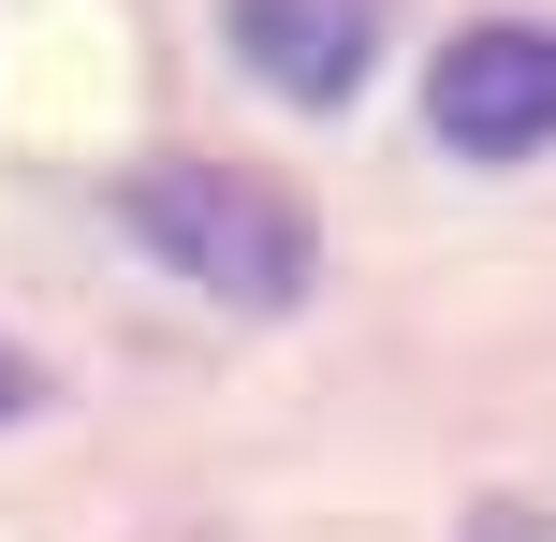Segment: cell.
Listing matches in <instances>:
<instances>
[{
  "label": "cell",
  "instance_id": "6da1fadb",
  "mask_svg": "<svg viewBox=\"0 0 556 542\" xmlns=\"http://www.w3.org/2000/svg\"><path fill=\"white\" fill-rule=\"evenodd\" d=\"M117 205H132V235L176 279H205L220 308H293L307 293V205L264 191V176H235V162H147Z\"/></svg>",
  "mask_w": 556,
  "mask_h": 542
},
{
  "label": "cell",
  "instance_id": "7a4b0ae2",
  "mask_svg": "<svg viewBox=\"0 0 556 542\" xmlns=\"http://www.w3.org/2000/svg\"><path fill=\"white\" fill-rule=\"evenodd\" d=\"M425 117H440L454 147H556V29H454L440 74H425Z\"/></svg>",
  "mask_w": 556,
  "mask_h": 542
},
{
  "label": "cell",
  "instance_id": "3957f363",
  "mask_svg": "<svg viewBox=\"0 0 556 542\" xmlns=\"http://www.w3.org/2000/svg\"><path fill=\"white\" fill-rule=\"evenodd\" d=\"M235 45H250V74L293 88V103H352L366 45H381V0H235Z\"/></svg>",
  "mask_w": 556,
  "mask_h": 542
},
{
  "label": "cell",
  "instance_id": "277c9868",
  "mask_svg": "<svg viewBox=\"0 0 556 542\" xmlns=\"http://www.w3.org/2000/svg\"><path fill=\"white\" fill-rule=\"evenodd\" d=\"M0 411H29V367H15V352H0Z\"/></svg>",
  "mask_w": 556,
  "mask_h": 542
}]
</instances>
